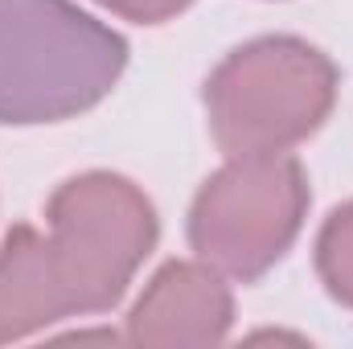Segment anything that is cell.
Listing matches in <instances>:
<instances>
[{
	"mask_svg": "<svg viewBox=\"0 0 353 349\" xmlns=\"http://www.w3.org/2000/svg\"><path fill=\"white\" fill-rule=\"evenodd\" d=\"M62 317H74V304L50 239L33 226H12L0 243V346L33 337Z\"/></svg>",
	"mask_w": 353,
	"mask_h": 349,
	"instance_id": "obj_6",
	"label": "cell"
},
{
	"mask_svg": "<svg viewBox=\"0 0 353 349\" xmlns=\"http://www.w3.org/2000/svg\"><path fill=\"white\" fill-rule=\"evenodd\" d=\"M308 201V177L296 157H226L189 206V247L214 271L251 283L292 251Z\"/></svg>",
	"mask_w": 353,
	"mask_h": 349,
	"instance_id": "obj_4",
	"label": "cell"
},
{
	"mask_svg": "<svg viewBox=\"0 0 353 349\" xmlns=\"http://www.w3.org/2000/svg\"><path fill=\"white\" fill-rule=\"evenodd\" d=\"M128 41L74 0H0V123H62L99 107Z\"/></svg>",
	"mask_w": 353,
	"mask_h": 349,
	"instance_id": "obj_1",
	"label": "cell"
},
{
	"mask_svg": "<svg viewBox=\"0 0 353 349\" xmlns=\"http://www.w3.org/2000/svg\"><path fill=\"white\" fill-rule=\"evenodd\" d=\"M46 226L74 317L111 312L161 235L144 189L103 169L62 181L46 206Z\"/></svg>",
	"mask_w": 353,
	"mask_h": 349,
	"instance_id": "obj_3",
	"label": "cell"
},
{
	"mask_svg": "<svg viewBox=\"0 0 353 349\" xmlns=\"http://www.w3.org/2000/svg\"><path fill=\"white\" fill-rule=\"evenodd\" d=\"M103 8L119 12L123 21H136V25H161L176 12H185L193 0H99Z\"/></svg>",
	"mask_w": 353,
	"mask_h": 349,
	"instance_id": "obj_8",
	"label": "cell"
},
{
	"mask_svg": "<svg viewBox=\"0 0 353 349\" xmlns=\"http://www.w3.org/2000/svg\"><path fill=\"white\" fill-rule=\"evenodd\" d=\"M341 74L316 46L275 33L230 50L205 79L210 136L226 157H267L304 144L329 119Z\"/></svg>",
	"mask_w": 353,
	"mask_h": 349,
	"instance_id": "obj_2",
	"label": "cell"
},
{
	"mask_svg": "<svg viewBox=\"0 0 353 349\" xmlns=\"http://www.w3.org/2000/svg\"><path fill=\"white\" fill-rule=\"evenodd\" d=\"M316 275L337 304L353 308V201L337 206L316 235Z\"/></svg>",
	"mask_w": 353,
	"mask_h": 349,
	"instance_id": "obj_7",
	"label": "cell"
},
{
	"mask_svg": "<svg viewBox=\"0 0 353 349\" xmlns=\"http://www.w3.org/2000/svg\"><path fill=\"white\" fill-rule=\"evenodd\" d=\"M234 325V296L210 263H165L128 312V341L157 349L222 346Z\"/></svg>",
	"mask_w": 353,
	"mask_h": 349,
	"instance_id": "obj_5",
	"label": "cell"
}]
</instances>
